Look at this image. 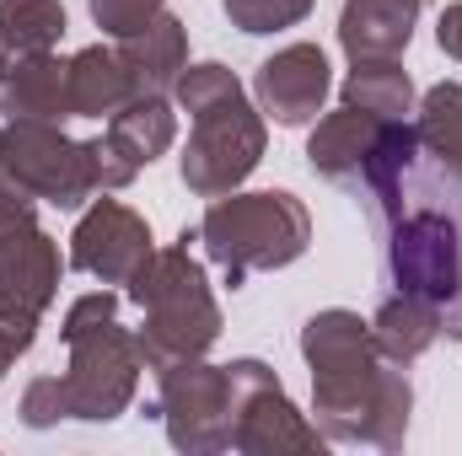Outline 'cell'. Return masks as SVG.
Listing matches in <instances>:
<instances>
[{
  "instance_id": "obj_1",
  "label": "cell",
  "mask_w": 462,
  "mask_h": 456,
  "mask_svg": "<svg viewBox=\"0 0 462 456\" xmlns=\"http://www.w3.org/2000/svg\"><path fill=\"white\" fill-rule=\"evenodd\" d=\"M301 360L312 370V424L334 446H371L398 451L409 441L414 381L409 365H393L371 323L349 306L312 312L301 328Z\"/></svg>"
},
{
  "instance_id": "obj_2",
  "label": "cell",
  "mask_w": 462,
  "mask_h": 456,
  "mask_svg": "<svg viewBox=\"0 0 462 456\" xmlns=\"http://www.w3.org/2000/svg\"><path fill=\"white\" fill-rule=\"evenodd\" d=\"M60 339L70 349L65 376H38L22 392V424L27 430H54L60 419H81V424H114L118 414H129L134 387H140V343L118 323V290H87L65 306Z\"/></svg>"
},
{
  "instance_id": "obj_3",
  "label": "cell",
  "mask_w": 462,
  "mask_h": 456,
  "mask_svg": "<svg viewBox=\"0 0 462 456\" xmlns=\"http://www.w3.org/2000/svg\"><path fill=\"white\" fill-rule=\"evenodd\" d=\"M172 103L189 114V145L178 156L183 188L199 199H221L231 188H242L253 167L263 161L269 129H263L258 103H247V87L236 81V70L216 59L189 65L172 87Z\"/></svg>"
},
{
  "instance_id": "obj_4",
  "label": "cell",
  "mask_w": 462,
  "mask_h": 456,
  "mask_svg": "<svg viewBox=\"0 0 462 456\" xmlns=\"http://www.w3.org/2000/svg\"><path fill=\"white\" fill-rule=\"evenodd\" d=\"M124 296L140 306V328H134V343H140V360L145 370H167L178 360H199L210 354L226 317H221V301L210 290V274L205 263L189 252V242L178 236L172 247H156L140 274L124 285Z\"/></svg>"
},
{
  "instance_id": "obj_5",
  "label": "cell",
  "mask_w": 462,
  "mask_h": 456,
  "mask_svg": "<svg viewBox=\"0 0 462 456\" xmlns=\"http://www.w3.org/2000/svg\"><path fill=\"white\" fill-rule=\"evenodd\" d=\"M199 242H205V258L226 269L231 290H242L247 274L291 269L312 247V215L285 188H253V194L231 188L210 199L199 221Z\"/></svg>"
},
{
  "instance_id": "obj_6",
  "label": "cell",
  "mask_w": 462,
  "mask_h": 456,
  "mask_svg": "<svg viewBox=\"0 0 462 456\" xmlns=\"http://www.w3.org/2000/svg\"><path fill=\"white\" fill-rule=\"evenodd\" d=\"M387 285L398 296L447 306L462 333V221L425 205L387 226Z\"/></svg>"
},
{
  "instance_id": "obj_7",
  "label": "cell",
  "mask_w": 462,
  "mask_h": 456,
  "mask_svg": "<svg viewBox=\"0 0 462 456\" xmlns=\"http://www.w3.org/2000/svg\"><path fill=\"white\" fill-rule=\"evenodd\" d=\"M156 376H162L156 408H162V424H167L172 451H189V456L231 451L236 403H242L236 370L231 365H210L199 354V360H178V365H167Z\"/></svg>"
},
{
  "instance_id": "obj_8",
  "label": "cell",
  "mask_w": 462,
  "mask_h": 456,
  "mask_svg": "<svg viewBox=\"0 0 462 456\" xmlns=\"http://www.w3.org/2000/svg\"><path fill=\"white\" fill-rule=\"evenodd\" d=\"M0 145L11 172L22 178V188L38 205L54 210H87L103 188H97V167H92V145L70 140L65 123H38V118H5L0 123Z\"/></svg>"
},
{
  "instance_id": "obj_9",
  "label": "cell",
  "mask_w": 462,
  "mask_h": 456,
  "mask_svg": "<svg viewBox=\"0 0 462 456\" xmlns=\"http://www.w3.org/2000/svg\"><path fill=\"white\" fill-rule=\"evenodd\" d=\"M242 403H236V430L231 451L236 456H312L328 446V435L285 397L274 365L263 360H231Z\"/></svg>"
},
{
  "instance_id": "obj_10",
  "label": "cell",
  "mask_w": 462,
  "mask_h": 456,
  "mask_svg": "<svg viewBox=\"0 0 462 456\" xmlns=\"http://www.w3.org/2000/svg\"><path fill=\"white\" fill-rule=\"evenodd\" d=\"M60 242L38 226V210H0V317L43 323L60 296Z\"/></svg>"
},
{
  "instance_id": "obj_11",
  "label": "cell",
  "mask_w": 462,
  "mask_h": 456,
  "mask_svg": "<svg viewBox=\"0 0 462 456\" xmlns=\"http://www.w3.org/2000/svg\"><path fill=\"white\" fill-rule=\"evenodd\" d=\"M151 252H156V242H151L145 215H134L118 199H92L70 231V269H81L87 279L114 285V290H124L140 274V263Z\"/></svg>"
},
{
  "instance_id": "obj_12",
  "label": "cell",
  "mask_w": 462,
  "mask_h": 456,
  "mask_svg": "<svg viewBox=\"0 0 462 456\" xmlns=\"http://www.w3.org/2000/svg\"><path fill=\"white\" fill-rule=\"evenodd\" d=\"M334 92V76H328V54L318 43H285L274 49L258 76H253V97H258V114L274 118L280 129H301L323 114Z\"/></svg>"
},
{
  "instance_id": "obj_13",
  "label": "cell",
  "mask_w": 462,
  "mask_h": 456,
  "mask_svg": "<svg viewBox=\"0 0 462 456\" xmlns=\"http://www.w3.org/2000/svg\"><path fill=\"white\" fill-rule=\"evenodd\" d=\"M414 161H420L414 118H387L376 145H371V156H365V172L355 183V194H360V205H365V215H371L376 231H387L403 215V178H409Z\"/></svg>"
},
{
  "instance_id": "obj_14",
  "label": "cell",
  "mask_w": 462,
  "mask_h": 456,
  "mask_svg": "<svg viewBox=\"0 0 462 456\" xmlns=\"http://www.w3.org/2000/svg\"><path fill=\"white\" fill-rule=\"evenodd\" d=\"M382 123H387V118L360 114V108H345V103H339V114H323L318 129L307 134V167H312L323 183L355 194V183H360V172H365V156H371V145H376V134H382Z\"/></svg>"
},
{
  "instance_id": "obj_15",
  "label": "cell",
  "mask_w": 462,
  "mask_h": 456,
  "mask_svg": "<svg viewBox=\"0 0 462 456\" xmlns=\"http://www.w3.org/2000/svg\"><path fill=\"white\" fill-rule=\"evenodd\" d=\"M114 49L140 97H172L178 76L189 70V27L172 11H162L156 22H145L129 38H114Z\"/></svg>"
},
{
  "instance_id": "obj_16",
  "label": "cell",
  "mask_w": 462,
  "mask_h": 456,
  "mask_svg": "<svg viewBox=\"0 0 462 456\" xmlns=\"http://www.w3.org/2000/svg\"><path fill=\"white\" fill-rule=\"evenodd\" d=\"M425 0H345L339 49L349 59H403Z\"/></svg>"
},
{
  "instance_id": "obj_17",
  "label": "cell",
  "mask_w": 462,
  "mask_h": 456,
  "mask_svg": "<svg viewBox=\"0 0 462 456\" xmlns=\"http://www.w3.org/2000/svg\"><path fill=\"white\" fill-rule=\"evenodd\" d=\"M371 339L393 365H414L425 349H436L441 339H462V333L447 306H430V301H414V296L393 290L371 317Z\"/></svg>"
},
{
  "instance_id": "obj_18",
  "label": "cell",
  "mask_w": 462,
  "mask_h": 456,
  "mask_svg": "<svg viewBox=\"0 0 462 456\" xmlns=\"http://www.w3.org/2000/svg\"><path fill=\"white\" fill-rule=\"evenodd\" d=\"M0 114L5 118H38V123H65L76 118L70 108V76L60 54H38L22 70L0 81Z\"/></svg>"
},
{
  "instance_id": "obj_19",
  "label": "cell",
  "mask_w": 462,
  "mask_h": 456,
  "mask_svg": "<svg viewBox=\"0 0 462 456\" xmlns=\"http://www.w3.org/2000/svg\"><path fill=\"white\" fill-rule=\"evenodd\" d=\"M65 5L60 0H0V81L22 70L38 54H54L65 38Z\"/></svg>"
},
{
  "instance_id": "obj_20",
  "label": "cell",
  "mask_w": 462,
  "mask_h": 456,
  "mask_svg": "<svg viewBox=\"0 0 462 456\" xmlns=\"http://www.w3.org/2000/svg\"><path fill=\"white\" fill-rule=\"evenodd\" d=\"M65 76H70V108H76V118H114L124 103L140 97L129 70H124V59H118V49H103V43L70 54Z\"/></svg>"
},
{
  "instance_id": "obj_21",
  "label": "cell",
  "mask_w": 462,
  "mask_h": 456,
  "mask_svg": "<svg viewBox=\"0 0 462 456\" xmlns=\"http://www.w3.org/2000/svg\"><path fill=\"white\" fill-rule=\"evenodd\" d=\"M414 134H420V150L452 183H462V81H436L414 103Z\"/></svg>"
},
{
  "instance_id": "obj_22",
  "label": "cell",
  "mask_w": 462,
  "mask_h": 456,
  "mask_svg": "<svg viewBox=\"0 0 462 456\" xmlns=\"http://www.w3.org/2000/svg\"><path fill=\"white\" fill-rule=\"evenodd\" d=\"M345 108L376 118H409L414 114V76L403 70V59H349V76L339 87Z\"/></svg>"
},
{
  "instance_id": "obj_23",
  "label": "cell",
  "mask_w": 462,
  "mask_h": 456,
  "mask_svg": "<svg viewBox=\"0 0 462 456\" xmlns=\"http://www.w3.org/2000/svg\"><path fill=\"white\" fill-rule=\"evenodd\" d=\"M108 134H114L140 167H151V161L167 156L172 140H178V103H172V97H134V103H124V108L108 118Z\"/></svg>"
},
{
  "instance_id": "obj_24",
  "label": "cell",
  "mask_w": 462,
  "mask_h": 456,
  "mask_svg": "<svg viewBox=\"0 0 462 456\" xmlns=\"http://www.w3.org/2000/svg\"><path fill=\"white\" fill-rule=\"evenodd\" d=\"M312 5H318V0H221V11L231 16V27H242L247 38L301 27V22L312 16Z\"/></svg>"
},
{
  "instance_id": "obj_25",
  "label": "cell",
  "mask_w": 462,
  "mask_h": 456,
  "mask_svg": "<svg viewBox=\"0 0 462 456\" xmlns=\"http://www.w3.org/2000/svg\"><path fill=\"white\" fill-rule=\"evenodd\" d=\"M87 11H92V22H97L108 38H129V32H140L145 22H156V16L167 11V0H87Z\"/></svg>"
},
{
  "instance_id": "obj_26",
  "label": "cell",
  "mask_w": 462,
  "mask_h": 456,
  "mask_svg": "<svg viewBox=\"0 0 462 456\" xmlns=\"http://www.w3.org/2000/svg\"><path fill=\"white\" fill-rule=\"evenodd\" d=\"M87 145H92V167H97V188H103V194H114V188H129V183L145 172V167H140V161H134V156L118 145L108 129H103L97 140H87Z\"/></svg>"
},
{
  "instance_id": "obj_27",
  "label": "cell",
  "mask_w": 462,
  "mask_h": 456,
  "mask_svg": "<svg viewBox=\"0 0 462 456\" xmlns=\"http://www.w3.org/2000/svg\"><path fill=\"white\" fill-rule=\"evenodd\" d=\"M32 339H38V328L32 323H11V317H0V376L32 349Z\"/></svg>"
},
{
  "instance_id": "obj_28",
  "label": "cell",
  "mask_w": 462,
  "mask_h": 456,
  "mask_svg": "<svg viewBox=\"0 0 462 456\" xmlns=\"http://www.w3.org/2000/svg\"><path fill=\"white\" fill-rule=\"evenodd\" d=\"M436 43H441L447 59H457L462 65V0H452V5L441 11V22H436Z\"/></svg>"
}]
</instances>
